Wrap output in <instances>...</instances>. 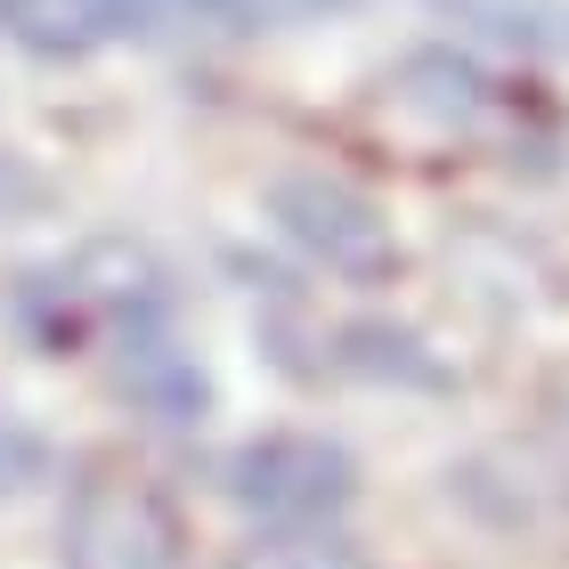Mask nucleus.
<instances>
[{
  "instance_id": "nucleus-1",
  "label": "nucleus",
  "mask_w": 569,
  "mask_h": 569,
  "mask_svg": "<svg viewBox=\"0 0 569 569\" xmlns=\"http://www.w3.org/2000/svg\"><path fill=\"white\" fill-rule=\"evenodd\" d=\"M252 0H0V33L33 58H90L114 41L244 33Z\"/></svg>"
},
{
  "instance_id": "nucleus-2",
  "label": "nucleus",
  "mask_w": 569,
  "mask_h": 569,
  "mask_svg": "<svg viewBox=\"0 0 569 569\" xmlns=\"http://www.w3.org/2000/svg\"><path fill=\"white\" fill-rule=\"evenodd\" d=\"M66 569H188V529L147 472L90 463L66 497Z\"/></svg>"
},
{
  "instance_id": "nucleus-3",
  "label": "nucleus",
  "mask_w": 569,
  "mask_h": 569,
  "mask_svg": "<svg viewBox=\"0 0 569 569\" xmlns=\"http://www.w3.org/2000/svg\"><path fill=\"white\" fill-rule=\"evenodd\" d=\"M228 497L261 529H318L342 521V505L358 497V463L326 431H269L228 456Z\"/></svg>"
},
{
  "instance_id": "nucleus-4",
  "label": "nucleus",
  "mask_w": 569,
  "mask_h": 569,
  "mask_svg": "<svg viewBox=\"0 0 569 569\" xmlns=\"http://www.w3.org/2000/svg\"><path fill=\"white\" fill-rule=\"evenodd\" d=\"M269 212L277 228L293 237L309 261H326L333 277H391L399 269V244H391V220L375 212L350 179H326V171H293L269 188Z\"/></svg>"
},
{
  "instance_id": "nucleus-5",
  "label": "nucleus",
  "mask_w": 569,
  "mask_h": 569,
  "mask_svg": "<svg viewBox=\"0 0 569 569\" xmlns=\"http://www.w3.org/2000/svg\"><path fill=\"white\" fill-rule=\"evenodd\" d=\"M114 358H122V391H131L154 423H196V416H203V367L171 342L163 318L122 326V333H114Z\"/></svg>"
},
{
  "instance_id": "nucleus-6",
  "label": "nucleus",
  "mask_w": 569,
  "mask_h": 569,
  "mask_svg": "<svg viewBox=\"0 0 569 569\" xmlns=\"http://www.w3.org/2000/svg\"><path fill=\"white\" fill-rule=\"evenodd\" d=\"M228 569H367V553L333 521H318V529H261Z\"/></svg>"
},
{
  "instance_id": "nucleus-7",
  "label": "nucleus",
  "mask_w": 569,
  "mask_h": 569,
  "mask_svg": "<svg viewBox=\"0 0 569 569\" xmlns=\"http://www.w3.org/2000/svg\"><path fill=\"white\" fill-rule=\"evenodd\" d=\"M41 463H49V448H41V431L17 416L9 399H0V505L9 497H24V488L41 480Z\"/></svg>"
}]
</instances>
